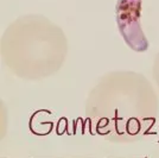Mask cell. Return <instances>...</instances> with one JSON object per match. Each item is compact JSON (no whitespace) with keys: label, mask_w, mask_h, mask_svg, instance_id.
<instances>
[{"label":"cell","mask_w":159,"mask_h":158,"mask_svg":"<svg viewBox=\"0 0 159 158\" xmlns=\"http://www.w3.org/2000/svg\"><path fill=\"white\" fill-rule=\"evenodd\" d=\"M158 99L151 83L137 72H115L101 77L86 105L96 132L115 142L137 140L151 127Z\"/></svg>","instance_id":"cell-1"},{"label":"cell","mask_w":159,"mask_h":158,"mask_svg":"<svg viewBox=\"0 0 159 158\" xmlns=\"http://www.w3.org/2000/svg\"><path fill=\"white\" fill-rule=\"evenodd\" d=\"M63 30L39 14H26L11 23L1 37V56L16 76L40 80L60 70L66 57Z\"/></svg>","instance_id":"cell-2"},{"label":"cell","mask_w":159,"mask_h":158,"mask_svg":"<svg viewBox=\"0 0 159 158\" xmlns=\"http://www.w3.org/2000/svg\"><path fill=\"white\" fill-rule=\"evenodd\" d=\"M115 14L119 31L127 45L138 53L147 50L148 42L140 24L141 0H118Z\"/></svg>","instance_id":"cell-3"},{"label":"cell","mask_w":159,"mask_h":158,"mask_svg":"<svg viewBox=\"0 0 159 158\" xmlns=\"http://www.w3.org/2000/svg\"><path fill=\"white\" fill-rule=\"evenodd\" d=\"M153 79L156 81V83H157V86L159 88V53L157 55V57L154 59V64H153Z\"/></svg>","instance_id":"cell-4"}]
</instances>
